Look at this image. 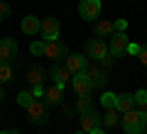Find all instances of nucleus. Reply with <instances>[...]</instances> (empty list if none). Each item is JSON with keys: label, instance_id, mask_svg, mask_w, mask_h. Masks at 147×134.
Segmentation results:
<instances>
[{"label": "nucleus", "instance_id": "cd10ccee", "mask_svg": "<svg viewBox=\"0 0 147 134\" xmlns=\"http://www.w3.org/2000/svg\"><path fill=\"white\" fill-rule=\"evenodd\" d=\"M140 44H135V41H130V44H127V54H130V56H137V54H140Z\"/></svg>", "mask_w": 147, "mask_h": 134}, {"label": "nucleus", "instance_id": "72a5a7b5", "mask_svg": "<svg viewBox=\"0 0 147 134\" xmlns=\"http://www.w3.org/2000/svg\"><path fill=\"white\" fill-rule=\"evenodd\" d=\"M0 100H5V90L3 88H0Z\"/></svg>", "mask_w": 147, "mask_h": 134}, {"label": "nucleus", "instance_id": "2eb2a0df", "mask_svg": "<svg viewBox=\"0 0 147 134\" xmlns=\"http://www.w3.org/2000/svg\"><path fill=\"white\" fill-rule=\"evenodd\" d=\"M96 127H100V115L96 112V110H91V112L81 115V129H84L86 134H88L91 129H96Z\"/></svg>", "mask_w": 147, "mask_h": 134}, {"label": "nucleus", "instance_id": "c9c22d12", "mask_svg": "<svg viewBox=\"0 0 147 134\" xmlns=\"http://www.w3.org/2000/svg\"><path fill=\"white\" fill-rule=\"evenodd\" d=\"M145 122H147V110H145Z\"/></svg>", "mask_w": 147, "mask_h": 134}, {"label": "nucleus", "instance_id": "c756f323", "mask_svg": "<svg viewBox=\"0 0 147 134\" xmlns=\"http://www.w3.org/2000/svg\"><path fill=\"white\" fill-rule=\"evenodd\" d=\"M113 25H115V32H125L127 22H125V20H115V22H113Z\"/></svg>", "mask_w": 147, "mask_h": 134}, {"label": "nucleus", "instance_id": "dca6fc26", "mask_svg": "<svg viewBox=\"0 0 147 134\" xmlns=\"http://www.w3.org/2000/svg\"><path fill=\"white\" fill-rule=\"evenodd\" d=\"M132 107H135V98H132V93H120V95H118V100H115V110H118L120 115L130 112Z\"/></svg>", "mask_w": 147, "mask_h": 134}, {"label": "nucleus", "instance_id": "f8f14e48", "mask_svg": "<svg viewBox=\"0 0 147 134\" xmlns=\"http://www.w3.org/2000/svg\"><path fill=\"white\" fill-rule=\"evenodd\" d=\"M17 59V41L15 39H0V61H12Z\"/></svg>", "mask_w": 147, "mask_h": 134}, {"label": "nucleus", "instance_id": "6ab92c4d", "mask_svg": "<svg viewBox=\"0 0 147 134\" xmlns=\"http://www.w3.org/2000/svg\"><path fill=\"white\" fill-rule=\"evenodd\" d=\"M61 90H64V88H59L57 83L49 85L47 90H44V100H47V105H59V103H61Z\"/></svg>", "mask_w": 147, "mask_h": 134}, {"label": "nucleus", "instance_id": "1a4fd4ad", "mask_svg": "<svg viewBox=\"0 0 147 134\" xmlns=\"http://www.w3.org/2000/svg\"><path fill=\"white\" fill-rule=\"evenodd\" d=\"M79 15L84 17V20H88V22L98 20V15H100V0H81Z\"/></svg>", "mask_w": 147, "mask_h": 134}, {"label": "nucleus", "instance_id": "c85d7f7f", "mask_svg": "<svg viewBox=\"0 0 147 134\" xmlns=\"http://www.w3.org/2000/svg\"><path fill=\"white\" fill-rule=\"evenodd\" d=\"M32 90H34V98H44V90L47 88L44 85H32Z\"/></svg>", "mask_w": 147, "mask_h": 134}, {"label": "nucleus", "instance_id": "2f4dec72", "mask_svg": "<svg viewBox=\"0 0 147 134\" xmlns=\"http://www.w3.org/2000/svg\"><path fill=\"white\" fill-rule=\"evenodd\" d=\"M88 134H105V129H100V127H96V129H91Z\"/></svg>", "mask_w": 147, "mask_h": 134}, {"label": "nucleus", "instance_id": "5701e85b", "mask_svg": "<svg viewBox=\"0 0 147 134\" xmlns=\"http://www.w3.org/2000/svg\"><path fill=\"white\" fill-rule=\"evenodd\" d=\"M44 47H47V41H44V39H34L30 44V54H32V56H44Z\"/></svg>", "mask_w": 147, "mask_h": 134}, {"label": "nucleus", "instance_id": "f03ea898", "mask_svg": "<svg viewBox=\"0 0 147 134\" xmlns=\"http://www.w3.org/2000/svg\"><path fill=\"white\" fill-rule=\"evenodd\" d=\"M27 115H30V122L32 124H44L49 119V105H47V100L34 98V103L27 105Z\"/></svg>", "mask_w": 147, "mask_h": 134}, {"label": "nucleus", "instance_id": "bb28decb", "mask_svg": "<svg viewBox=\"0 0 147 134\" xmlns=\"http://www.w3.org/2000/svg\"><path fill=\"white\" fill-rule=\"evenodd\" d=\"M7 17H10V5L0 0V20H7Z\"/></svg>", "mask_w": 147, "mask_h": 134}, {"label": "nucleus", "instance_id": "4be33fe9", "mask_svg": "<svg viewBox=\"0 0 147 134\" xmlns=\"http://www.w3.org/2000/svg\"><path fill=\"white\" fill-rule=\"evenodd\" d=\"M132 98H135V107L140 110V112H145V110H147V90H145V88H140Z\"/></svg>", "mask_w": 147, "mask_h": 134}, {"label": "nucleus", "instance_id": "39448f33", "mask_svg": "<svg viewBox=\"0 0 147 134\" xmlns=\"http://www.w3.org/2000/svg\"><path fill=\"white\" fill-rule=\"evenodd\" d=\"M49 76L54 78V83H57L59 88H66L69 83H71V76H74V73L64 66V61H54L52 68H49Z\"/></svg>", "mask_w": 147, "mask_h": 134}, {"label": "nucleus", "instance_id": "f704fd0d", "mask_svg": "<svg viewBox=\"0 0 147 134\" xmlns=\"http://www.w3.org/2000/svg\"><path fill=\"white\" fill-rule=\"evenodd\" d=\"M74 134H86V132H84V129H81V132H74Z\"/></svg>", "mask_w": 147, "mask_h": 134}, {"label": "nucleus", "instance_id": "20e7f679", "mask_svg": "<svg viewBox=\"0 0 147 134\" xmlns=\"http://www.w3.org/2000/svg\"><path fill=\"white\" fill-rule=\"evenodd\" d=\"M84 51H86V56L88 59H96V61H100V59L108 54V44H105V39H86V44H84Z\"/></svg>", "mask_w": 147, "mask_h": 134}, {"label": "nucleus", "instance_id": "7c9ffc66", "mask_svg": "<svg viewBox=\"0 0 147 134\" xmlns=\"http://www.w3.org/2000/svg\"><path fill=\"white\" fill-rule=\"evenodd\" d=\"M137 56H140L142 66H147V47H142V49H140V54H137Z\"/></svg>", "mask_w": 147, "mask_h": 134}, {"label": "nucleus", "instance_id": "a878e982", "mask_svg": "<svg viewBox=\"0 0 147 134\" xmlns=\"http://www.w3.org/2000/svg\"><path fill=\"white\" fill-rule=\"evenodd\" d=\"M115 63H118V56H113V54H105V56L98 61V66H100V68H110V66H115Z\"/></svg>", "mask_w": 147, "mask_h": 134}, {"label": "nucleus", "instance_id": "393cba45", "mask_svg": "<svg viewBox=\"0 0 147 134\" xmlns=\"http://www.w3.org/2000/svg\"><path fill=\"white\" fill-rule=\"evenodd\" d=\"M115 100H118L115 93H103V95H100V105H103L105 110H108V107H115Z\"/></svg>", "mask_w": 147, "mask_h": 134}, {"label": "nucleus", "instance_id": "4468645a", "mask_svg": "<svg viewBox=\"0 0 147 134\" xmlns=\"http://www.w3.org/2000/svg\"><path fill=\"white\" fill-rule=\"evenodd\" d=\"M20 27H22V32H25V34L34 37V34H39V27H42V20H37L34 15H27V17H22Z\"/></svg>", "mask_w": 147, "mask_h": 134}, {"label": "nucleus", "instance_id": "aec40b11", "mask_svg": "<svg viewBox=\"0 0 147 134\" xmlns=\"http://www.w3.org/2000/svg\"><path fill=\"white\" fill-rule=\"evenodd\" d=\"M74 110H76L79 115H86V112H91V110H96V107H93V98H91V95H79V100H76Z\"/></svg>", "mask_w": 147, "mask_h": 134}, {"label": "nucleus", "instance_id": "473e14b6", "mask_svg": "<svg viewBox=\"0 0 147 134\" xmlns=\"http://www.w3.org/2000/svg\"><path fill=\"white\" fill-rule=\"evenodd\" d=\"M0 134H20L17 129H5V132H0Z\"/></svg>", "mask_w": 147, "mask_h": 134}, {"label": "nucleus", "instance_id": "b1692460", "mask_svg": "<svg viewBox=\"0 0 147 134\" xmlns=\"http://www.w3.org/2000/svg\"><path fill=\"white\" fill-rule=\"evenodd\" d=\"M17 103H20L22 107H27L30 103H34V90H32V88L30 90H22V93L17 95Z\"/></svg>", "mask_w": 147, "mask_h": 134}, {"label": "nucleus", "instance_id": "412c9836", "mask_svg": "<svg viewBox=\"0 0 147 134\" xmlns=\"http://www.w3.org/2000/svg\"><path fill=\"white\" fill-rule=\"evenodd\" d=\"M12 81V66L10 61H0V85Z\"/></svg>", "mask_w": 147, "mask_h": 134}, {"label": "nucleus", "instance_id": "0eeeda50", "mask_svg": "<svg viewBox=\"0 0 147 134\" xmlns=\"http://www.w3.org/2000/svg\"><path fill=\"white\" fill-rule=\"evenodd\" d=\"M59 32H61V25H59L57 17H47V20H42L39 34H42L44 41H54V39H59Z\"/></svg>", "mask_w": 147, "mask_h": 134}, {"label": "nucleus", "instance_id": "9b49d317", "mask_svg": "<svg viewBox=\"0 0 147 134\" xmlns=\"http://www.w3.org/2000/svg\"><path fill=\"white\" fill-rule=\"evenodd\" d=\"M71 88L76 95H91L93 93V85H91V81L86 78V73H76V76H71Z\"/></svg>", "mask_w": 147, "mask_h": 134}, {"label": "nucleus", "instance_id": "e433bc0d", "mask_svg": "<svg viewBox=\"0 0 147 134\" xmlns=\"http://www.w3.org/2000/svg\"><path fill=\"white\" fill-rule=\"evenodd\" d=\"M142 134H147V127H145V132H142Z\"/></svg>", "mask_w": 147, "mask_h": 134}, {"label": "nucleus", "instance_id": "9d476101", "mask_svg": "<svg viewBox=\"0 0 147 134\" xmlns=\"http://www.w3.org/2000/svg\"><path fill=\"white\" fill-rule=\"evenodd\" d=\"M84 73H86V78L91 81V85H93V88H103L105 83H108V78H105V71L98 66V63H88Z\"/></svg>", "mask_w": 147, "mask_h": 134}, {"label": "nucleus", "instance_id": "423d86ee", "mask_svg": "<svg viewBox=\"0 0 147 134\" xmlns=\"http://www.w3.org/2000/svg\"><path fill=\"white\" fill-rule=\"evenodd\" d=\"M44 56L52 59V61H64L69 56V47L64 41L54 39V41H47V47H44Z\"/></svg>", "mask_w": 147, "mask_h": 134}, {"label": "nucleus", "instance_id": "7ed1b4c3", "mask_svg": "<svg viewBox=\"0 0 147 134\" xmlns=\"http://www.w3.org/2000/svg\"><path fill=\"white\" fill-rule=\"evenodd\" d=\"M127 44H130V37L125 32H113V37L108 39V54L120 59L123 54H127Z\"/></svg>", "mask_w": 147, "mask_h": 134}, {"label": "nucleus", "instance_id": "ddd939ff", "mask_svg": "<svg viewBox=\"0 0 147 134\" xmlns=\"http://www.w3.org/2000/svg\"><path fill=\"white\" fill-rule=\"evenodd\" d=\"M93 32H96L98 39H110L113 32H115V25H113V20H100L93 25Z\"/></svg>", "mask_w": 147, "mask_h": 134}, {"label": "nucleus", "instance_id": "a211bd4d", "mask_svg": "<svg viewBox=\"0 0 147 134\" xmlns=\"http://www.w3.org/2000/svg\"><path fill=\"white\" fill-rule=\"evenodd\" d=\"M27 81H30V85H42L44 83V68L39 66V63H34V66L27 71Z\"/></svg>", "mask_w": 147, "mask_h": 134}, {"label": "nucleus", "instance_id": "6e6552de", "mask_svg": "<svg viewBox=\"0 0 147 134\" xmlns=\"http://www.w3.org/2000/svg\"><path fill=\"white\" fill-rule=\"evenodd\" d=\"M64 66H66L74 76H76V73H84L86 66H88V56H86V54H69V56L64 59Z\"/></svg>", "mask_w": 147, "mask_h": 134}, {"label": "nucleus", "instance_id": "f257e3e1", "mask_svg": "<svg viewBox=\"0 0 147 134\" xmlns=\"http://www.w3.org/2000/svg\"><path fill=\"white\" fill-rule=\"evenodd\" d=\"M120 124H123V129H125V134H142V132H145V127H147L145 112H140L137 107H132L130 112L123 115Z\"/></svg>", "mask_w": 147, "mask_h": 134}, {"label": "nucleus", "instance_id": "f3484780", "mask_svg": "<svg viewBox=\"0 0 147 134\" xmlns=\"http://www.w3.org/2000/svg\"><path fill=\"white\" fill-rule=\"evenodd\" d=\"M120 119H123V115L118 112L115 107H108V110H105V115L100 117V124H103V127H108V129H113V127H118V124H120Z\"/></svg>", "mask_w": 147, "mask_h": 134}]
</instances>
